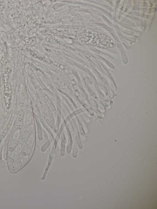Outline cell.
I'll list each match as a JSON object with an SVG mask.
<instances>
[{
	"label": "cell",
	"instance_id": "6",
	"mask_svg": "<svg viewBox=\"0 0 157 209\" xmlns=\"http://www.w3.org/2000/svg\"><path fill=\"white\" fill-rule=\"evenodd\" d=\"M33 129L34 126L32 124L26 127L25 129L20 134L19 143L22 144H24L32 134Z\"/></svg>",
	"mask_w": 157,
	"mask_h": 209
},
{
	"label": "cell",
	"instance_id": "1",
	"mask_svg": "<svg viewBox=\"0 0 157 209\" xmlns=\"http://www.w3.org/2000/svg\"><path fill=\"white\" fill-rule=\"evenodd\" d=\"M29 159V154L25 156H22L14 163L8 165L9 171L12 173H17L24 167Z\"/></svg>",
	"mask_w": 157,
	"mask_h": 209
},
{
	"label": "cell",
	"instance_id": "2",
	"mask_svg": "<svg viewBox=\"0 0 157 209\" xmlns=\"http://www.w3.org/2000/svg\"><path fill=\"white\" fill-rule=\"evenodd\" d=\"M35 135L34 133L32 134L24 144L23 146L21 154L23 156H25L29 155L31 153L34 143L35 140Z\"/></svg>",
	"mask_w": 157,
	"mask_h": 209
},
{
	"label": "cell",
	"instance_id": "8",
	"mask_svg": "<svg viewBox=\"0 0 157 209\" xmlns=\"http://www.w3.org/2000/svg\"><path fill=\"white\" fill-rule=\"evenodd\" d=\"M27 97L26 93L23 91L22 92L19 96L18 105L20 108H23L27 104Z\"/></svg>",
	"mask_w": 157,
	"mask_h": 209
},
{
	"label": "cell",
	"instance_id": "5",
	"mask_svg": "<svg viewBox=\"0 0 157 209\" xmlns=\"http://www.w3.org/2000/svg\"><path fill=\"white\" fill-rule=\"evenodd\" d=\"M23 146V144L19 143L14 150L11 153L7 159L9 164L14 163L19 158Z\"/></svg>",
	"mask_w": 157,
	"mask_h": 209
},
{
	"label": "cell",
	"instance_id": "3",
	"mask_svg": "<svg viewBox=\"0 0 157 209\" xmlns=\"http://www.w3.org/2000/svg\"><path fill=\"white\" fill-rule=\"evenodd\" d=\"M21 133V130H16L13 133L8 146V150L10 153L14 150L19 143Z\"/></svg>",
	"mask_w": 157,
	"mask_h": 209
},
{
	"label": "cell",
	"instance_id": "4",
	"mask_svg": "<svg viewBox=\"0 0 157 209\" xmlns=\"http://www.w3.org/2000/svg\"><path fill=\"white\" fill-rule=\"evenodd\" d=\"M24 108H20L17 112L14 125L16 130H21L24 127Z\"/></svg>",
	"mask_w": 157,
	"mask_h": 209
},
{
	"label": "cell",
	"instance_id": "7",
	"mask_svg": "<svg viewBox=\"0 0 157 209\" xmlns=\"http://www.w3.org/2000/svg\"><path fill=\"white\" fill-rule=\"evenodd\" d=\"M24 116V127H27L32 124V112L30 106L27 104L25 106Z\"/></svg>",
	"mask_w": 157,
	"mask_h": 209
}]
</instances>
